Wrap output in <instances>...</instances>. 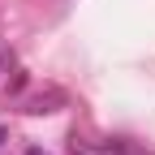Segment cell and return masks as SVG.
<instances>
[{
    "instance_id": "3957f363",
    "label": "cell",
    "mask_w": 155,
    "mask_h": 155,
    "mask_svg": "<svg viewBox=\"0 0 155 155\" xmlns=\"http://www.w3.org/2000/svg\"><path fill=\"white\" fill-rule=\"evenodd\" d=\"M69 155H116V151H112V147H95V142H78V138H73V142H69Z\"/></svg>"
},
{
    "instance_id": "7a4b0ae2",
    "label": "cell",
    "mask_w": 155,
    "mask_h": 155,
    "mask_svg": "<svg viewBox=\"0 0 155 155\" xmlns=\"http://www.w3.org/2000/svg\"><path fill=\"white\" fill-rule=\"evenodd\" d=\"M116 155H155V151H147V147H138V142H134V138H112L108 142Z\"/></svg>"
},
{
    "instance_id": "5b68a950",
    "label": "cell",
    "mask_w": 155,
    "mask_h": 155,
    "mask_svg": "<svg viewBox=\"0 0 155 155\" xmlns=\"http://www.w3.org/2000/svg\"><path fill=\"white\" fill-rule=\"evenodd\" d=\"M26 155H48V151H39V147H30V151H26Z\"/></svg>"
},
{
    "instance_id": "277c9868",
    "label": "cell",
    "mask_w": 155,
    "mask_h": 155,
    "mask_svg": "<svg viewBox=\"0 0 155 155\" xmlns=\"http://www.w3.org/2000/svg\"><path fill=\"white\" fill-rule=\"evenodd\" d=\"M17 69V56H13V48H5V43H0V86H5L9 82V73Z\"/></svg>"
},
{
    "instance_id": "6da1fadb",
    "label": "cell",
    "mask_w": 155,
    "mask_h": 155,
    "mask_svg": "<svg viewBox=\"0 0 155 155\" xmlns=\"http://www.w3.org/2000/svg\"><path fill=\"white\" fill-rule=\"evenodd\" d=\"M56 104H61V91H48V95H35V99H26V112H56Z\"/></svg>"
},
{
    "instance_id": "8992f818",
    "label": "cell",
    "mask_w": 155,
    "mask_h": 155,
    "mask_svg": "<svg viewBox=\"0 0 155 155\" xmlns=\"http://www.w3.org/2000/svg\"><path fill=\"white\" fill-rule=\"evenodd\" d=\"M0 142H5V129H0Z\"/></svg>"
}]
</instances>
